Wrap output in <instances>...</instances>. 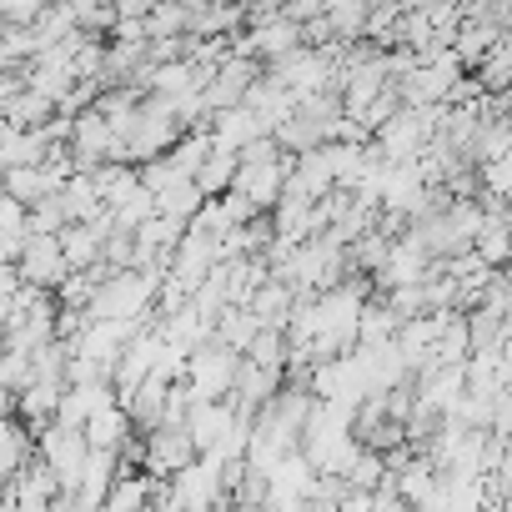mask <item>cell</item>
Here are the masks:
<instances>
[{
	"label": "cell",
	"instance_id": "1",
	"mask_svg": "<svg viewBox=\"0 0 512 512\" xmlns=\"http://www.w3.org/2000/svg\"><path fill=\"white\" fill-rule=\"evenodd\" d=\"M86 457H91V447H86L81 427H61V422H51V427H41V432H36V462L56 477V487H61V492H76Z\"/></svg>",
	"mask_w": 512,
	"mask_h": 512
},
{
	"label": "cell",
	"instance_id": "2",
	"mask_svg": "<svg viewBox=\"0 0 512 512\" xmlns=\"http://www.w3.org/2000/svg\"><path fill=\"white\" fill-rule=\"evenodd\" d=\"M236 352L231 347H221V342H201L191 357H186V392H191V402H221L226 392H231V377H236Z\"/></svg>",
	"mask_w": 512,
	"mask_h": 512
},
{
	"label": "cell",
	"instance_id": "3",
	"mask_svg": "<svg viewBox=\"0 0 512 512\" xmlns=\"http://www.w3.org/2000/svg\"><path fill=\"white\" fill-rule=\"evenodd\" d=\"M11 267H16L21 287H31V292H56V287L71 277V267H66V256H61V241H56V236H26Z\"/></svg>",
	"mask_w": 512,
	"mask_h": 512
},
{
	"label": "cell",
	"instance_id": "4",
	"mask_svg": "<svg viewBox=\"0 0 512 512\" xmlns=\"http://www.w3.org/2000/svg\"><path fill=\"white\" fill-rule=\"evenodd\" d=\"M141 472L151 477V482H166V477H176L191 457H196V447H191V437H186V427H151L146 432V442H141Z\"/></svg>",
	"mask_w": 512,
	"mask_h": 512
},
{
	"label": "cell",
	"instance_id": "5",
	"mask_svg": "<svg viewBox=\"0 0 512 512\" xmlns=\"http://www.w3.org/2000/svg\"><path fill=\"white\" fill-rule=\"evenodd\" d=\"M287 166H292V156H272V161H236L231 191H236V196H246L256 211H272V206L282 201Z\"/></svg>",
	"mask_w": 512,
	"mask_h": 512
},
{
	"label": "cell",
	"instance_id": "6",
	"mask_svg": "<svg viewBox=\"0 0 512 512\" xmlns=\"http://www.w3.org/2000/svg\"><path fill=\"white\" fill-rule=\"evenodd\" d=\"M81 437H86L91 452H121L131 442V417L121 412V402H106L81 422Z\"/></svg>",
	"mask_w": 512,
	"mask_h": 512
},
{
	"label": "cell",
	"instance_id": "7",
	"mask_svg": "<svg viewBox=\"0 0 512 512\" xmlns=\"http://www.w3.org/2000/svg\"><path fill=\"white\" fill-rule=\"evenodd\" d=\"M151 201H156V216H171V221H191V216L201 211V201H206V196L196 191V181H191V176H181V181H166V186H161V191H156Z\"/></svg>",
	"mask_w": 512,
	"mask_h": 512
},
{
	"label": "cell",
	"instance_id": "8",
	"mask_svg": "<svg viewBox=\"0 0 512 512\" xmlns=\"http://www.w3.org/2000/svg\"><path fill=\"white\" fill-rule=\"evenodd\" d=\"M231 176H236V151H221V146H211L206 151V161L196 166V191L211 201V196H221V191H231Z\"/></svg>",
	"mask_w": 512,
	"mask_h": 512
},
{
	"label": "cell",
	"instance_id": "9",
	"mask_svg": "<svg viewBox=\"0 0 512 512\" xmlns=\"http://www.w3.org/2000/svg\"><path fill=\"white\" fill-rule=\"evenodd\" d=\"M241 357L256 362V367H267V372H287V337H282L277 327H262V332L246 342Z\"/></svg>",
	"mask_w": 512,
	"mask_h": 512
},
{
	"label": "cell",
	"instance_id": "10",
	"mask_svg": "<svg viewBox=\"0 0 512 512\" xmlns=\"http://www.w3.org/2000/svg\"><path fill=\"white\" fill-rule=\"evenodd\" d=\"M507 66H512V51H507V36H502V41L472 66V81H477L487 96H502V91H507Z\"/></svg>",
	"mask_w": 512,
	"mask_h": 512
},
{
	"label": "cell",
	"instance_id": "11",
	"mask_svg": "<svg viewBox=\"0 0 512 512\" xmlns=\"http://www.w3.org/2000/svg\"><path fill=\"white\" fill-rule=\"evenodd\" d=\"M21 241H26V206H21V201H11L6 191H0V251H6L11 262H16Z\"/></svg>",
	"mask_w": 512,
	"mask_h": 512
},
{
	"label": "cell",
	"instance_id": "12",
	"mask_svg": "<svg viewBox=\"0 0 512 512\" xmlns=\"http://www.w3.org/2000/svg\"><path fill=\"white\" fill-rule=\"evenodd\" d=\"M51 0H0V26H36Z\"/></svg>",
	"mask_w": 512,
	"mask_h": 512
},
{
	"label": "cell",
	"instance_id": "13",
	"mask_svg": "<svg viewBox=\"0 0 512 512\" xmlns=\"http://www.w3.org/2000/svg\"><path fill=\"white\" fill-rule=\"evenodd\" d=\"M106 6L116 11V21H141V16L156 6V0H106Z\"/></svg>",
	"mask_w": 512,
	"mask_h": 512
},
{
	"label": "cell",
	"instance_id": "14",
	"mask_svg": "<svg viewBox=\"0 0 512 512\" xmlns=\"http://www.w3.org/2000/svg\"><path fill=\"white\" fill-rule=\"evenodd\" d=\"M6 417H16V392L0 387V422H6Z\"/></svg>",
	"mask_w": 512,
	"mask_h": 512
}]
</instances>
